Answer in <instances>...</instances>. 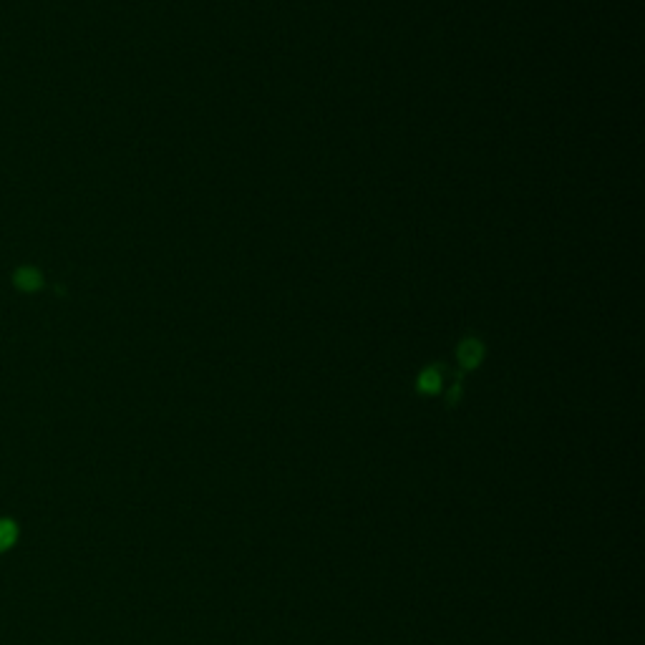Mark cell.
Masks as SVG:
<instances>
[{
    "mask_svg": "<svg viewBox=\"0 0 645 645\" xmlns=\"http://www.w3.org/2000/svg\"><path fill=\"white\" fill-rule=\"evenodd\" d=\"M484 358V346L477 341V338H467V341L459 343V361H462L464 368H477Z\"/></svg>",
    "mask_w": 645,
    "mask_h": 645,
    "instance_id": "6da1fadb",
    "label": "cell"
},
{
    "mask_svg": "<svg viewBox=\"0 0 645 645\" xmlns=\"http://www.w3.org/2000/svg\"><path fill=\"white\" fill-rule=\"evenodd\" d=\"M18 535H21V532H18L16 522H13V520H0V555H3V552H8L13 545H16Z\"/></svg>",
    "mask_w": 645,
    "mask_h": 645,
    "instance_id": "7a4b0ae2",
    "label": "cell"
},
{
    "mask_svg": "<svg viewBox=\"0 0 645 645\" xmlns=\"http://www.w3.org/2000/svg\"><path fill=\"white\" fill-rule=\"evenodd\" d=\"M419 389L424 391V394H436V391L441 389V373H439V368H426V371H421V376H419Z\"/></svg>",
    "mask_w": 645,
    "mask_h": 645,
    "instance_id": "3957f363",
    "label": "cell"
},
{
    "mask_svg": "<svg viewBox=\"0 0 645 645\" xmlns=\"http://www.w3.org/2000/svg\"><path fill=\"white\" fill-rule=\"evenodd\" d=\"M43 278L38 270H21V273L16 275V285L23 290H38L41 288Z\"/></svg>",
    "mask_w": 645,
    "mask_h": 645,
    "instance_id": "277c9868",
    "label": "cell"
}]
</instances>
